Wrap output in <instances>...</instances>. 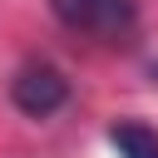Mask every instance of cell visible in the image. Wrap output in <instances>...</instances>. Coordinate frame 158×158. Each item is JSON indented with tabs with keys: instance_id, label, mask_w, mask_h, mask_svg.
<instances>
[{
	"instance_id": "cell-1",
	"label": "cell",
	"mask_w": 158,
	"mask_h": 158,
	"mask_svg": "<svg viewBox=\"0 0 158 158\" xmlns=\"http://www.w3.org/2000/svg\"><path fill=\"white\" fill-rule=\"evenodd\" d=\"M54 20L84 40L99 44H123L138 30V5L133 0H49Z\"/></svg>"
},
{
	"instance_id": "cell-2",
	"label": "cell",
	"mask_w": 158,
	"mask_h": 158,
	"mask_svg": "<svg viewBox=\"0 0 158 158\" xmlns=\"http://www.w3.org/2000/svg\"><path fill=\"white\" fill-rule=\"evenodd\" d=\"M64 99H69V79L49 59H30L10 79V104L20 114H30V118H49L54 109H64Z\"/></svg>"
},
{
	"instance_id": "cell-3",
	"label": "cell",
	"mask_w": 158,
	"mask_h": 158,
	"mask_svg": "<svg viewBox=\"0 0 158 158\" xmlns=\"http://www.w3.org/2000/svg\"><path fill=\"white\" fill-rule=\"evenodd\" d=\"M109 143H114L118 158H158V133L148 123H138V118L109 123Z\"/></svg>"
}]
</instances>
